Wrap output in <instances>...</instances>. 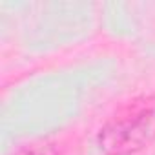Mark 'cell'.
Here are the masks:
<instances>
[{
	"instance_id": "1",
	"label": "cell",
	"mask_w": 155,
	"mask_h": 155,
	"mask_svg": "<svg viewBox=\"0 0 155 155\" xmlns=\"http://www.w3.org/2000/svg\"><path fill=\"white\" fill-rule=\"evenodd\" d=\"M151 142H155V95L128 101L97 135V144L104 155H133Z\"/></svg>"
},
{
	"instance_id": "2",
	"label": "cell",
	"mask_w": 155,
	"mask_h": 155,
	"mask_svg": "<svg viewBox=\"0 0 155 155\" xmlns=\"http://www.w3.org/2000/svg\"><path fill=\"white\" fill-rule=\"evenodd\" d=\"M17 155H58V153L53 144H33L20 150Z\"/></svg>"
}]
</instances>
